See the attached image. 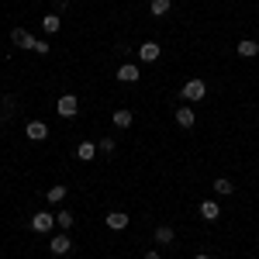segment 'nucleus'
Returning <instances> with one entry per match:
<instances>
[{
	"label": "nucleus",
	"instance_id": "nucleus-1",
	"mask_svg": "<svg viewBox=\"0 0 259 259\" xmlns=\"http://www.w3.org/2000/svg\"><path fill=\"white\" fill-rule=\"evenodd\" d=\"M11 45L28 49V52H38V56H45V52H49V45H45V41H38L35 35H28L24 28H11Z\"/></svg>",
	"mask_w": 259,
	"mask_h": 259
},
{
	"label": "nucleus",
	"instance_id": "nucleus-2",
	"mask_svg": "<svg viewBox=\"0 0 259 259\" xmlns=\"http://www.w3.org/2000/svg\"><path fill=\"white\" fill-rule=\"evenodd\" d=\"M56 111H59V118H76V111H80V100L73 97V94H62L59 104H56Z\"/></svg>",
	"mask_w": 259,
	"mask_h": 259
},
{
	"label": "nucleus",
	"instance_id": "nucleus-3",
	"mask_svg": "<svg viewBox=\"0 0 259 259\" xmlns=\"http://www.w3.org/2000/svg\"><path fill=\"white\" fill-rule=\"evenodd\" d=\"M31 228H35L38 235H45V232H52V228H56V214H45V211H38V214L31 218Z\"/></svg>",
	"mask_w": 259,
	"mask_h": 259
},
{
	"label": "nucleus",
	"instance_id": "nucleus-4",
	"mask_svg": "<svg viewBox=\"0 0 259 259\" xmlns=\"http://www.w3.org/2000/svg\"><path fill=\"white\" fill-rule=\"evenodd\" d=\"M204 94H207L204 80H190L187 87H183V97H187V100H204Z\"/></svg>",
	"mask_w": 259,
	"mask_h": 259
},
{
	"label": "nucleus",
	"instance_id": "nucleus-5",
	"mask_svg": "<svg viewBox=\"0 0 259 259\" xmlns=\"http://www.w3.org/2000/svg\"><path fill=\"white\" fill-rule=\"evenodd\" d=\"M159 52H162V49L156 45V41H142V45H139V59L142 62H156V59H159Z\"/></svg>",
	"mask_w": 259,
	"mask_h": 259
},
{
	"label": "nucleus",
	"instance_id": "nucleus-6",
	"mask_svg": "<svg viewBox=\"0 0 259 259\" xmlns=\"http://www.w3.org/2000/svg\"><path fill=\"white\" fill-rule=\"evenodd\" d=\"M49 249H52L56 256H66V252L73 249V242H69V235H52V239H49Z\"/></svg>",
	"mask_w": 259,
	"mask_h": 259
},
{
	"label": "nucleus",
	"instance_id": "nucleus-7",
	"mask_svg": "<svg viewBox=\"0 0 259 259\" xmlns=\"http://www.w3.org/2000/svg\"><path fill=\"white\" fill-rule=\"evenodd\" d=\"M24 135H28L31 142H45V139H49V128H45L41 121H31V124L24 128Z\"/></svg>",
	"mask_w": 259,
	"mask_h": 259
},
{
	"label": "nucleus",
	"instance_id": "nucleus-8",
	"mask_svg": "<svg viewBox=\"0 0 259 259\" xmlns=\"http://www.w3.org/2000/svg\"><path fill=\"white\" fill-rule=\"evenodd\" d=\"M104 221H107V228L121 232V228H128V221H132V218H128V214H121V211H111V214H107Z\"/></svg>",
	"mask_w": 259,
	"mask_h": 259
},
{
	"label": "nucleus",
	"instance_id": "nucleus-9",
	"mask_svg": "<svg viewBox=\"0 0 259 259\" xmlns=\"http://www.w3.org/2000/svg\"><path fill=\"white\" fill-rule=\"evenodd\" d=\"M239 56H242V59H252V56H259V41L242 38V41H239Z\"/></svg>",
	"mask_w": 259,
	"mask_h": 259
},
{
	"label": "nucleus",
	"instance_id": "nucleus-10",
	"mask_svg": "<svg viewBox=\"0 0 259 259\" xmlns=\"http://www.w3.org/2000/svg\"><path fill=\"white\" fill-rule=\"evenodd\" d=\"M118 80H121V83H135V80H139V66L124 62V66L118 69Z\"/></svg>",
	"mask_w": 259,
	"mask_h": 259
},
{
	"label": "nucleus",
	"instance_id": "nucleus-11",
	"mask_svg": "<svg viewBox=\"0 0 259 259\" xmlns=\"http://www.w3.org/2000/svg\"><path fill=\"white\" fill-rule=\"evenodd\" d=\"M200 214H204V221H218L221 218V207L214 204V200H204V204H200Z\"/></svg>",
	"mask_w": 259,
	"mask_h": 259
},
{
	"label": "nucleus",
	"instance_id": "nucleus-12",
	"mask_svg": "<svg viewBox=\"0 0 259 259\" xmlns=\"http://www.w3.org/2000/svg\"><path fill=\"white\" fill-rule=\"evenodd\" d=\"M132 121H135V114H132V111H124V107H118V111H114V128H132Z\"/></svg>",
	"mask_w": 259,
	"mask_h": 259
},
{
	"label": "nucleus",
	"instance_id": "nucleus-13",
	"mask_svg": "<svg viewBox=\"0 0 259 259\" xmlns=\"http://www.w3.org/2000/svg\"><path fill=\"white\" fill-rule=\"evenodd\" d=\"M177 124L180 128H194V111L190 107H177Z\"/></svg>",
	"mask_w": 259,
	"mask_h": 259
},
{
	"label": "nucleus",
	"instance_id": "nucleus-14",
	"mask_svg": "<svg viewBox=\"0 0 259 259\" xmlns=\"http://www.w3.org/2000/svg\"><path fill=\"white\" fill-rule=\"evenodd\" d=\"M173 239H177V232H173L169 225H159V228H156V242H159V245H169Z\"/></svg>",
	"mask_w": 259,
	"mask_h": 259
},
{
	"label": "nucleus",
	"instance_id": "nucleus-15",
	"mask_svg": "<svg viewBox=\"0 0 259 259\" xmlns=\"http://www.w3.org/2000/svg\"><path fill=\"white\" fill-rule=\"evenodd\" d=\"M41 28H45L49 35H56V31H59V28H62L59 14H45V18H41Z\"/></svg>",
	"mask_w": 259,
	"mask_h": 259
},
{
	"label": "nucleus",
	"instance_id": "nucleus-16",
	"mask_svg": "<svg viewBox=\"0 0 259 259\" xmlns=\"http://www.w3.org/2000/svg\"><path fill=\"white\" fill-rule=\"evenodd\" d=\"M94 152H97V149H94V142H80V145H76V156H80L83 162L94 159Z\"/></svg>",
	"mask_w": 259,
	"mask_h": 259
},
{
	"label": "nucleus",
	"instance_id": "nucleus-17",
	"mask_svg": "<svg viewBox=\"0 0 259 259\" xmlns=\"http://www.w3.org/2000/svg\"><path fill=\"white\" fill-rule=\"evenodd\" d=\"M232 190H235V187H232V180H228V177H218V180H214V194H221V197H228Z\"/></svg>",
	"mask_w": 259,
	"mask_h": 259
},
{
	"label": "nucleus",
	"instance_id": "nucleus-18",
	"mask_svg": "<svg viewBox=\"0 0 259 259\" xmlns=\"http://www.w3.org/2000/svg\"><path fill=\"white\" fill-rule=\"evenodd\" d=\"M149 11L159 18V14H166V11H169V0H149Z\"/></svg>",
	"mask_w": 259,
	"mask_h": 259
},
{
	"label": "nucleus",
	"instance_id": "nucleus-19",
	"mask_svg": "<svg viewBox=\"0 0 259 259\" xmlns=\"http://www.w3.org/2000/svg\"><path fill=\"white\" fill-rule=\"evenodd\" d=\"M45 197L52 200V204H59V200H66V187H49V194Z\"/></svg>",
	"mask_w": 259,
	"mask_h": 259
},
{
	"label": "nucleus",
	"instance_id": "nucleus-20",
	"mask_svg": "<svg viewBox=\"0 0 259 259\" xmlns=\"http://www.w3.org/2000/svg\"><path fill=\"white\" fill-rule=\"evenodd\" d=\"M56 225L69 232V228H73V214H69V211H59V214H56Z\"/></svg>",
	"mask_w": 259,
	"mask_h": 259
},
{
	"label": "nucleus",
	"instance_id": "nucleus-21",
	"mask_svg": "<svg viewBox=\"0 0 259 259\" xmlns=\"http://www.w3.org/2000/svg\"><path fill=\"white\" fill-rule=\"evenodd\" d=\"M100 152H104V156H111V152H114V139H104V142H100Z\"/></svg>",
	"mask_w": 259,
	"mask_h": 259
},
{
	"label": "nucleus",
	"instance_id": "nucleus-22",
	"mask_svg": "<svg viewBox=\"0 0 259 259\" xmlns=\"http://www.w3.org/2000/svg\"><path fill=\"white\" fill-rule=\"evenodd\" d=\"M145 259H162V256L159 252H145Z\"/></svg>",
	"mask_w": 259,
	"mask_h": 259
},
{
	"label": "nucleus",
	"instance_id": "nucleus-23",
	"mask_svg": "<svg viewBox=\"0 0 259 259\" xmlns=\"http://www.w3.org/2000/svg\"><path fill=\"white\" fill-rule=\"evenodd\" d=\"M197 259H211V256H197Z\"/></svg>",
	"mask_w": 259,
	"mask_h": 259
}]
</instances>
